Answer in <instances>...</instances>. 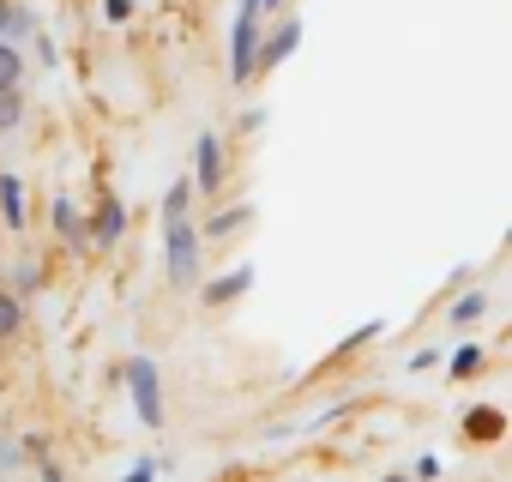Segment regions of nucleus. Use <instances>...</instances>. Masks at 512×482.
Segmentation results:
<instances>
[{"label":"nucleus","mask_w":512,"mask_h":482,"mask_svg":"<svg viewBox=\"0 0 512 482\" xmlns=\"http://www.w3.org/2000/svg\"><path fill=\"white\" fill-rule=\"evenodd\" d=\"M199 254H205L199 229H193L187 217L169 223V284H175V290H193V284H199Z\"/></svg>","instance_id":"nucleus-1"},{"label":"nucleus","mask_w":512,"mask_h":482,"mask_svg":"<svg viewBox=\"0 0 512 482\" xmlns=\"http://www.w3.org/2000/svg\"><path fill=\"white\" fill-rule=\"evenodd\" d=\"M127 392H133V410L145 428H163V380H157V362L151 356H133L127 362Z\"/></svg>","instance_id":"nucleus-2"},{"label":"nucleus","mask_w":512,"mask_h":482,"mask_svg":"<svg viewBox=\"0 0 512 482\" xmlns=\"http://www.w3.org/2000/svg\"><path fill=\"white\" fill-rule=\"evenodd\" d=\"M253 49H260V13L241 0V13H235V25H229V79H235V85L253 79Z\"/></svg>","instance_id":"nucleus-3"},{"label":"nucleus","mask_w":512,"mask_h":482,"mask_svg":"<svg viewBox=\"0 0 512 482\" xmlns=\"http://www.w3.org/2000/svg\"><path fill=\"white\" fill-rule=\"evenodd\" d=\"M296 43H302V19H278V31H272V37H260V49H253V73L284 67V61L296 55Z\"/></svg>","instance_id":"nucleus-4"},{"label":"nucleus","mask_w":512,"mask_h":482,"mask_svg":"<svg viewBox=\"0 0 512 482\" xmlns=\"http://www.w3.org/2000/svg\"><path fill=\"white\" fill-rule=\"evenodd\" d=\"M193 157H199V175H193V187H199V193H217V199H223V139H217V133H199Z\"/></svg>","instance_id":"nucleus-5"},{"label":"nucleus","mask_w":512,"mask_h":482,"mask_svg":"<svg viewBox=\"0 0 512 482\" xmlns=\"http://www.w3.org/2000/svg\"><path fill=\"white\" fill-rule=\"evenodd\" d=\"M121 229H127V205H121L115 193H103V205H97V217L85 223V235L97 241V248H115V241H121Z\"/></svg>","instance_id":"nucleus-6"},{"label":"nucleus","mask_w":512,"mask_h":482,"mask_svg":"<svg viewBox=\"0 0 512 482\" xmlns=\"http://www.w3.org/2000/svg\"><path fill=\"white\" fill-rule=\"evenodd\" d=\"M253 223V205H229V211H211L205 223H199V241H223V235H235V229H247Z\"/></svg>","instance_id":"nucleus-7"},{"label":"nucleus","mask_w":512,"mask_h":482,"mask_svg":"<svg viewBox=\"0 0 512 482\" xmlns=\"http://www.w3.org/2000/svg\"><path fill=\"white\" fill-rule=\"evenodd\" d=\"M247 284H253V266H235V272H229V278H211V284H205V290H199V296H205V302H211V308H223V302H235V296H241V290H247Z\"/></svg>","instance_id":"nucleus-8"},{"label":"nucleus","mask_w":512,"mask_h":482,"mask_svg":"<svg viewBox=\"0 0 512 482\" xmlns=\"http://www.w3.org/2000/svg\"><path fill=\"white\" fill-rule=\"evenodd\" d=\"M0 217H7V229H25V187H19V175H0Z\"/></svg>","instance_id":"nucleus-9"},{"label":"nucleus","mask_w":512,"mask_h":482,"mask_svg":"<svg viewBox=\"0 0 512 482\" xmlns=\"http://www.w3.org/2000/svg\"><path fill=\"white\" fill-rule=\"evenodd\" d=\"M49 217H55V235H61V241H73V248L85 241V223H79V211H73L67 193H55V211H49Z\"/></svg>","instance_id":"nucleus-10"},{"label":"nucleus","mask_w":512,"mask_h":482,"mask_svg":"<svg viewBox=\"0 0 512 482\" xmlns=\"http://www.w3.org/2000/svg\"><path fill=\"white\" fill-rule=\"evenodd\" d=\"M500 428H506V416H500L494 404H482V410H470V416H464V434H470V440H494Z\"/></svg>","instance_id":"nucleus-11"},{"label":"nucleus","mask_w":512,"mask_h":482,"mask_svg":"<svg viewBox=\"0 0 512 482\" xmlns=\"http://www.w3.org/2000/svg\"><path fill=\"white\" fill-rule=\"evenodd\" d=\"M19 332H25V308H19V296H13L7 284H0V344L19 338Z\"/></svg>","instance_id":"nucleus-12"},{"label":"nucleus","mask_w":512,"mask_h":482,"mask_svg":"<svg viewBox=\"0 0 512 482\" xmlns=\"http://www.w3.org/2000/svg\"><path fill=\"white\" fill-rule=\"evenodd\" d=\"M31 31H37V13L13 0V7H7V25H0V37H7V43H25Z\"/></svg>","instance_id":"nucleus-13"},{"label":"nucleus","mask_w":512,"mask_h":482,"mask_svg":"<svg viewBox=\"0 0 512 482\" xmlns=\"http://www.w3.org/2000/svg\"><path fill=\"white\" fill-rule=\"evenodd\" d=\"M19 79H25V49L0 37V91H7V85H19Z\"/></svg>","instance_id":"nucleus-14"},{"label":"nucleus","mask_w":512,"mask_h":482,"mask_svg":"<svg viewBox=\"0 0 512 482\" xmlns=\"http://www.w3.org/2000/svg\"><path fill=\"white\" fill-rule=\"evenodd\" d=\"M446 314H452V326H476V320L488 314V296H482V290H470V296H458Z\"/></svg>","instance_id":"nucleus-15"},{"label":"nucleus","mask_w":512,"mask_h":482,"mask_svg":"<svg viewBox=\"0 0 512 482\" xmlns=\"http://www.w3.org/2000/svg\"><path fill=\"white\" fill-rule=\"evenodd\" d=\"M19 121H25V91L7 85V91H0V133H13Z\"/></svg>","instance_id":"nucleus-16"},{"label":"nucleus","mask_w":512,"mask_h":482,"mask_svg":"<svg viewBox=\"0 0 512 482\" xmlns=\"http://www.w3.org/2000/svg\"><path fill=\"white\" fill-rule=\"evenodd\" d=\"M187 199H193V181H175V187L163 193V223H181V217H187Z\"/></svg>","instance_id":"nucleus-17"},{"label":"nucleus","mask_w":512,"mask_h":482,"mask_svg":"<svg viewBox=\"0 0 512 482\" xmlns=\"http://www.w3.org/2000/svg\"><path fill=\"white\" fill-rule=\"evenodd\" d=\"M476 368H482V350H476V344H458V350H452V374H458V380H470Z\"/></svg>","instance_id":"nucleus-18"},{"label":"nucleus","mask_w":512,"mask_h":482,"mask_svg":"<svg viewBox=\"0 0 512 482\" xmlns=\"http://www.w3.org/2000/svg\"><path fill=\"white\" fill-rule=\"evenodd\" d=\"M37 284H43V266L37 260H19L13 266V290H37Z\"/></svg>","instance_id":"nucleus-19"},{"label":"nucleus","mask_w":512,"mask_h":482,"mask_svg":"<svg viewBox=\"0 0 512 482\" xmlns=\"http://www.w3.org/2000/svg\"><path fill=\"white\" fill-rule=\"evenodd\" d=\"M368 338H380V320H368V326H356V332H350V338L338 344V356H350V350H362Z\"/></svg>","instance_id":"nucleus-20"},{"label":"nucleus","mask_w":512,"mask_h":482,"mask_svg":"<svg viewBox=\"0 0 512 482\" xmlns=\"http://www.w3.org/2000/svg\"><path fill=\"white\" fill-rule=\"evenodd\" d=\"M103 19H109V25H127V19H133V0H103Z\"/></svg>","instance_id":"nucleus-21"},{"label":"nucleus","mask_w":512,"mask_h":482,"mask_svg":"<svg viewBox=\"0 0 512 482\" xmlns=\"http://www.w3.org/2000/svg\"><path fill=\"white\" fill-rule=\"evenodd\" d=\"M151 476H157V464H133V470H127L121 482H151Z\"/></svg>","instance_id":"nucleus-22"},{"label":"nucleus","mask_w":512,"mask_h":482,"mask_svg":"<svg viewBox=\"0 0 512 482\" xmlns=\"http://www.w3.org/2000/svg\"><path fill=\"white\" fill-rule=\"evenodd\" d=\"M247 7H253V13H278V7H284V0H247Z\"/></svg>","instance_id":"nucleus-23"},{"label":"nucleus","mask_w":512,"mask_h":482,"mask_svg":"<svg viewBox=\"0 0 512 482\" xmlns=\"http://www.w3.org/2000/svg\"><path fill=\"white\" fill-rule=\"evenodd\" d=\"M37 482H61V470H55V464L43 458V476H37Z\"/></svg>","instance_id":"nucleus-24"},{"label":"nucleus","mask_w":512,"mask_h":482,"mask_svg":"<svg viewBox=\"0 0 512 482\" xmlns=\"http://www.w3.org/2000/svg\"><path fill=\"white\" fill-rule=\"evenodd\" d=\"M7 7H13V0H0V25H7Z\"/></svg>","instance_id":"nucleus-25"},{"label":"nucleus","mask_w":512,"mask_h":482,"mask_svg":"<svg viewBox=\"0 0 512 482\" xmlns=\"http://www.w3.org/2000/svg\"><path fill=\"white\" fill-rule=\"evenodd\" d=\"M386 482H410V476H386Z\"/></svg>","instance_id":"nucleus-26"}]
</instances>
